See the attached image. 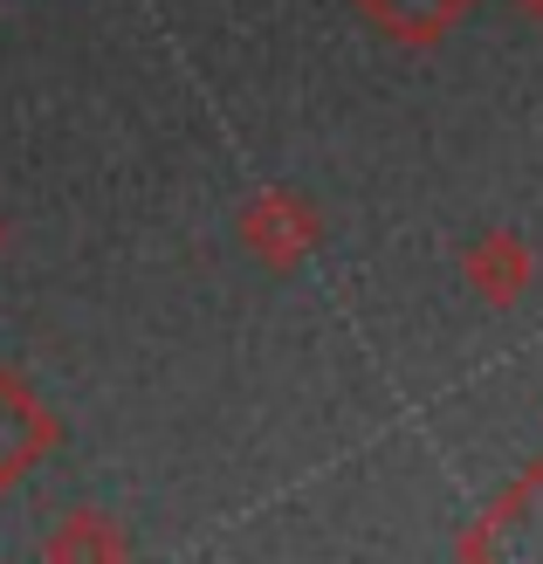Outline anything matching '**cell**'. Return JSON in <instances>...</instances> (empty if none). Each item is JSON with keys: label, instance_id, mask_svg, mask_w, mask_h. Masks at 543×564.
I'll return each mask as SVG.
<instances>
[{"label": "cell", "instance_id": "1", "mask_svg": "<svg viewBox=\"0 0 543 564\" xmlns=\"http://www.w3.org/2000/svg\"><path fill=\"white\" fill-rule=\"evenodd\" d=\"M235 241L248 248V262H262L269 275H296L324 248V214L296 186H262V193H248V200H241Z\"/></svg>", "mask_w": 543, "mask_h": 564}, {"label": "cell", "instance_id": "2", "mask_svg": "<svg viewBox=\"0 0 543 564\" xmlns=\"http://www.w3.org/2000/svg\"><path fill=\"white\" fill-rule=\"evenodd\" d=\"M55 447H63V420L35 392V379L0 365V502H8L28 475H35Z\"/></svg>", "mask_w": 543, "mask_h": 564}, {"label": "cell", "instance_id": "3", "mask_svg": "<svg viewBox=\"0 0 543 564\" xmlns=\"http://www.w3.org/2000/svg\"><path fill=\"white\" fill-rule=\"evenodd\" d=\"M461 282L489 303V310H517L536 290V248L517 228H489L461 248Z\"/></svg>", "mask_w": 543, "mask_h": 564}, {"label": "cell", "instance_id": "4", "mask_svg": "<svg viewBox=\"0 0 543 564\" xmlns=\"http://www.w3.org/2000/svg\"><path fill=\"white\" fill-rule=\"evenodd\" d=\"M481 0H351V14L392 48H441Z\"/></svg>", "mask_w": 543, "mask_h": 564}, {"label": "cell", "instance_id": "5", "mask_svg": "<svg viewBox=\"0 0 543 564\" xmlns=\"http://www.w3.org/2000/svg\"><path fill=\"white\" fill-rule=\"evenodd\" d=\"M42 557H55V564H118V557H131V538H124V523L110 517V510H69L63 523L42 538Z\"/></svg>", "mask_w": 543, "mask_h": 564}, {"label": "cell", "instance_id": "6", "mask_svg": "<svg viewBox=\"0 0 543 564\" xmlns=\"http://www.w3.org/2000/svg\"><path fill=\"white\" fill-rule=\"evenodd\" d=\"M517 8H523V14H530L536 28H543V0H517Z\"/></svg>", "mask_w": 543, "mask_h": 564}, {"label": "cell", "instance_id": "7", "mask_svg": "<svg viewBox=\"0 0 543 564\" xmlns=\"http://www.w3.org/2000/svg\"><path fill=\"white\" fill-rule=\"evenodd\" d=\"M0 248H8V220H0Z\"/></svg>", "mask_w": 543, "mask_h": 564}]
</instances>
